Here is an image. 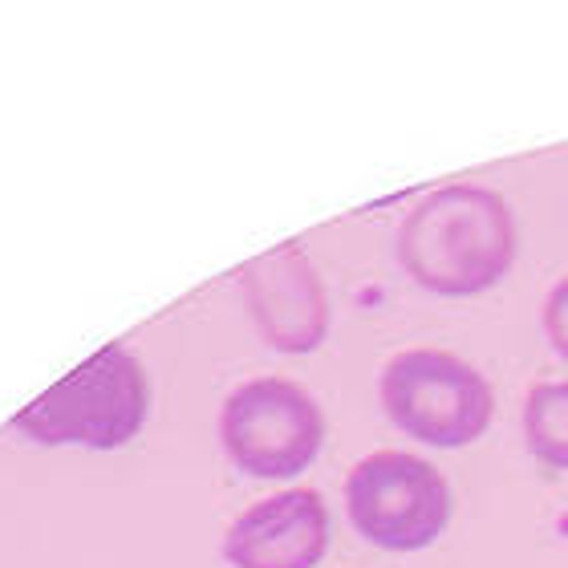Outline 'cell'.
Listing matches in <instances>:
<instances>
[{"instance_id": "6da1fadb", "label": "cell", "mask_w": 568, "mask_h": 568, "mask_svg": "<svg viewBox=\"0 0 568 568\" xmlns=\"http://www.w3.org/2000/svg\"><path fill=\"white\" fill-rule=\"evenodd\" d=\"M520 252L516 212L484 183H447L398 227V264L430 296L467 301L496 288Z\"/></svg>"}, {"instance_id": "7a4b0ae2", "label": "cell", "mask_w": 568, "mask_h": 568, "mask_svg": "<svg viewBox=\"0 0 568 568\" xmlns=\"http://www.w3.org/2000/svg\"><path fill=\"white\" fill-rule=\"evenodd\" d=\"M146 410H151L146 369L131 349L106 345L24 406L12 418V430L37 447L119 450L142 430Z\"/></svg>"}, {"instance_id": "3957f363", "label": "cell", "mask_w": 568, "mask_h": 568, "mask_svg": "<svg viewBox=\"0 0 568 568\" xmlns=\"http://www.w3.org/2000/svg\"><path fill=\"white\" fill-rule=\"evenodd\" d=\"M382 410L406 438L438 450L471 447L496 415L491 382L450 349L415 345L394 354L378 378Z\"/></svg>"}, {"instance_id": "277c9868", "label": "cell", "mask_w": 568, "mask_h": 568, "mask_svg": "<svg viewBox=\"0 0 568 568\" xmlns=\"http://www.w3.org/2000/svg\"><path fill=\"white\" fill-rule=\"evenodd\" d=\"M345 516L382 552H423L455 516L447 475L410 450H374L345 475Z\"/></svg>"}, {"instance_id": "5b68a950", "label": "cell", "mask_w": 568, "mask_h": 568, "mask_svg": "<svg viewBox=\"0 0 568 568\" xmlns=\"http://www.w3.org/2000/svg\"><path fill=\"white\" fill-rule=\"evenodd\" d=\"M220 443L252 479H296L325 447V415L296 382L248 378L220 406Z\"/></svg>"}, {"instance_id": "8992f818", "label": "cell", "mask_w": 568, "mask_h": 568, "mask_svg": "<svg viewBox=\"0 0 568 568\" xmlns=\"http://www.w3.org/2000/svg\"><path fill=\"white\" fill-rule=\"evenodd\" d=\"M240 293L252 325L281 354H313L329 337V293L296 240L252 256L240 268Z\"/></svg>"}, {"instance_id": "52a82bcc", "label": "cell", "mask_w": 568, "mask_h": 568, "mask_svg": "<svg viewBox=\"0 0 568 568\" xmlns=\"http://www.w3.org/2000/svg\"><path fill=\"white\" fill-rule=\"evenodd\" d=\"M329 552V508L313 487H288L252 504L224 536L232 568H317Z\"/></svg>"}, {"instance_id": "ba28073f", "label": "cell", "mask_w": 568, "mask_h": 568, "mask_svg": "<svg viewBox=\"0 0 568 568\" xmlns=\"http://www.w3.org/2000/svg\"><path fill=\"white\" fill-rule=\"evenodd\" d=\"M524 443L552 471H568V382H540L524 398Z\"/></svg>"}, {"instance_id": "9c48e42d", "label": "cell", "mask_w": 568, "mask_h": 568, "mask_svg": "<svg viewBox=\"0 0 568 568\" xmlns=\"http://www.w3.org/2000/svg\"><path fill=\"white\" fill-rule=\"evenodd\" d=\"M545 333L557 357L568 362V276H560L545 296Z\"/></svg>"}]
</instances>
